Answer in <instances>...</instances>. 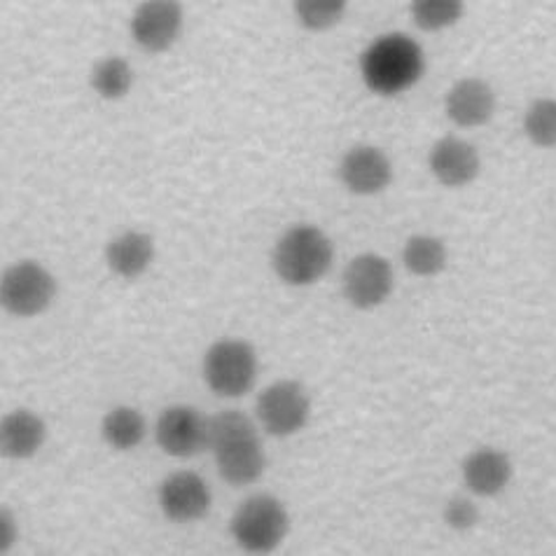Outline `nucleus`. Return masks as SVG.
Wrapping results in <instances>:
<instances>
[{
    "label": "nucleus",
    "instance_id": "f257e3e1",
    "mask_svg": "<svg viewBox=\"0 0 556 556\" xmlns=\"http://www.w3.org/2000/svg\"><path fill=\"white\" fill-rule=\"evenodd\" d=\"M208 450L223 480L231 486H249L265 472L267 458L257 430L243 412H220L208 421Z\"/></svg>",
    "mask_w": 556,
    "mask_h": 556
},
{
    "label": "nucleus",
    "instance_id": "9b49d317",
    "mask_svg": "<svg viewBox=\"0 0 556 556\" xmlns=\"http://www.w3.org/2000/svg\"><path fill=\"white\" fill-rule=\"evenodd\" d=\"M160 507L176 523L202 519L211 507V491L197 472H174L160 486Z\"/></svg>",
    "mask_w": 556,
    "mask_h": 556
},
{
    "label": "nucleus",
    "instance_id": "1a4fd4ad",
    "mask_svg": "<svg viewBox=\"0 0 556 556\" xmlns=\"http://www.w3.org/2000/svg\"><path fill=\"white\" fill-rule=\"evenodd\" d=\"M154 435L168 456L190 458L208 446V421L192 407H168L157 419Z\"/></svg>",
    "mask_w": 556,
    "mask_h": 556
},
{
    "label": "nucleus",
    "instance_id": "7ed1b4c3",
    "mask_svg": "<svg viewBox=\"0 0 556 556\" xmlns=\"http://www.w3.org/2000/svg\"><path fill=\"white\" fill-rule=\"evenodd\" d=\"M334 249L323 229L314 225L290 227L274 251V269L290 286H312L326 276Z\"/></svg>",
    "mask_w": 556,
    "mask_h": 556
},
{
    "label": "nucleus",
    "instance_id": "412c9836",
    "mask_svg": "<svg viewBox=\"0 0 556 556\" xmlns=\"http://www.w3.org/2000/svg\"><path fill=\"white\" fill-rule=\"evenodd\" d=\"M466 10V0H412V17L424 30H444L454 26Z\"/></svg>",
    "mask_w": 556,
    "mask_h": 556
},
{
    "label": "nucleus",
    "instance_id": "9d476101",
    "mask_svg": "<svg viewBox=\"0 0 556 556\" xmlns=\"http://www.w3.org/2000/svg\"><path fill=\"white\" fill-rule=\"evenodd\" d=\"M393 290V269L391 262L365 253L355 257L344 271V295L358 308H375L389 300Z\"/></svg>",
    "mask_w": 556,
    "mask_h": 556
},
{
    "label": "nucleus",
    "instance_id": "f3484780",
    "mask_svg": "<svg viewBox=\"0 0 556 556\" xmlns=\"http://www.w3.org/2000/svg\"><path fill=\"white\" fill-rule=\"evenodd\" d=\"M154 257V243L143 231H125V235L113 239L105 249L108 267L113 274L136 278L141 276Z\"/></svg>",
    "mask_w": 556,
    "mask_h": 556
},
{
    "label": "nucleus",
    "instance_id": "aec40b11",
    "mask_svg": "<svg viewBox=\"0 0 556 556\" xmlns=\"http://www.w3.org/2000/svg\"><path fill=\"white\" fill-rule=\"evenodd\" d=\"M405 267L416 276H435L446 267V249L435 237L416 235L405 243Z\"/></svg>",
    "mask_w": 556,
    "mask_h": 556
},
{
    "label": "nucleus",
    "instance_id": "423d86ee",
    "mask_svg": "<svg viewBox=\"0 0 556 556\" xmlns=\"http://www.w3.org/2000/svg\"><path fill=\"white\" fill-rule=\"evenodd\" d=\"M56 281L38 262H17L3 274L0 302L14 316H38L52 304Z\"/></svg>",
    "mask_w": 556,
    "mask_h": 556
},
{
    "label": "nucleus",
    "instance_id": "f8f14e48",
    "mask_svg": "<svg viewBox=\"0 0 556 556\" xmlns=\"http://www.w3.org/2000/svg\"><path fill=\"white\" fill-rule=\"evenodd\" d=\"M444 111L454 125L463 129L482 127L496 111V94L480 77H466L450 89L444 99Z\"/></svg>",
    "mask_w": 556,
    "mask_h": 556
},
{
    "label": "nucleus",
    "instance_id": "2eb2a0df",
    "mask_svg": "<svg viewBox=\"0 0 556 556\" xmlns=\"http://www.w3.org/2000/svg\"><path fill=\"white\" fill-rule=\"evenodd\" d=\"M463 480L477 496H496L513 480V463L498 450H477L463 460Z\"/></svg>",
    "mask_w": 556,
    "mask_h": 556
},
{
    "label": "nucleus",
    "instance_id": "4be33fe9",
    "mask_svg": "<svg viewBox=\"0 0 556 556\" xmlns=\"http://www.w3.org/2000/svg\"><path fill=\"white\" fill-rule=\"evenodd\" d=\"M523 131L538 148H556V99H538L523 115Z\"/></svg>",
    "mask_w": 556,
    "mask_h": 556
},
{
    "label": "nucleus",
    "instance_id": "ddd939ff",
    "mask_svg": "<svg viewBox=\"0 0 556 556\" xmlns=\"http://www.w3.org/2000/svg\"><path fill=\"white\" fill-rule=\"evenodd\" d=\"M430 172L446 188H463L480 174V152L456 136H444L430 150Z\"/></svg>",
    "mask_w": 556,
    "mask_h": 556
},
{
    "label": "nucleus",
    "instance_id": "5701e85b",
    "mask_svg": "<svg viewBox=\"0 0 556 556\" xmlns=\"http://www.w3.org/2000/svg\"><path fill=\"white\" fill-rule=\"evenodd\" d=\"M349 0H295V14L308 30H328L344 17Z\"/></svg>",
    "mask_w": 556,
    "mask_h": 556
},
{
    "label": "nucleus",
    "instance_id": "6e6552de",
    "mask_svg": "<svg viewBox=\"0 0 556 556\" xmlns=\"http://www.w3.org/2000/svg\"><path fill=\"white\" fill-rule=\"evenodd\" d=\"M182 30V8L178 0H146L131 17V36L146 52H164Z\"/></svg>",
    "mask_w": 556,
    "mask_h": 556
},
{
    "label": "nucleus",
    "instance_id": "393cba45",
    "mask_svg": "<svg viewBox=\"0 0 556 556\" xmlns=\"http://www.w3.org/2000/svg\"><path fill=\"white\" fill-rule=\"evenodd\" d=\"M12 540H14L12 515H10V509H3V540H0V547H3V552H8V547L12 545Z\"/></svg>",
    "mask_w": 556,
    "mask_h": 556
},
{
    "label": "nucleus",
    "instance_id": "20e7f679",
    "mask_svg": "<svg viewBox=\"0 0 556 556\" xmlns=\"http://www.w3.org/2000/svg\"><path fill=\"white\" fill-rule=\"evenodd\" d=\"M288 529L290 519L286 507L267 493L245 501L231 519V535L251 554L274 552L283 543Z\"/></svg>",
    "mask_w": 556,
    "mask_h": 556
},
{
    "label": "nucleus",
    "instance_id": "0eeeda50",
    "mask_svg": "<svg viewBox=\"0 0 556 556\" xmlns=\"http://www.w3.org/2000/svg\"><path fill=\"white\" fill-rule=\"evenodd\" d=\"M308 395L298 381H276L257 400V419L269 435L288 438L306 426Z\"/></svg>",
    "mask_w": 556,
    "mask_h": 556
},
{
    "label": "nucleus",
    "instance_id": "dca6fc26",
    "mask_svg": "<svg viewBox=\"0 0 556 556\" xmlns=\"http://www.w3.org/2000/svg\"><path fill=\"white\" fill-rule=\"evenodd\" d=\"M45 442V424L40 416L17 409L3 416L0 424V450L5 458H30Z\"/></svg>",
    "mask_w": 556,
    "mask_h": 556
},
{
    "label": "nucleus",
    "instance_id": "39448f33",
    "mask_svg": "<svg viewBox=\"0 0 556 556\" xmlns=\"http://www.w3.org/2000/svg\"><path fill=\"white\" fill-rule=\"evenodd\" d=\"M257 355L243 339H220L204 358V379L213 393L223 397H241L255 386Z\"/></svg>",
    "mask_w": 556,
    "mask_h": 556
},
{
    "label": "nucleus",
    "instance_id": "6ab92c4d",
    "mask_svg": "<svg viewBox=\"0 0 556 556\" xmlns=\"http://www.w3.org/2000/svg\"><path fill=\"white\" fill-rule=\"evenodd\" d=\"M134 85V71L125 59L119 56H108L101 59L99 64L91 71V87H94L97 94L108 101H117L129 94Z\"/></svg>",
    "mask_w": 556,
    "mask_h": 556
},
{
    "label": "nucleus",
    "instance_id": "b1692460",
    "mask_svg": "<svg viewBox=\"0 0 556 556\" xmlns=\"http://www.w3.org/2000/svg\"><path fill=\"white\" fill-rule=\"evenodd\" d=\"M444 521L450 523L454 531H470L477 521H480V513L472 501L456 496L444 507Z\"/></svg>",
    "mask_w": 556,
    "mask_h": 556
},
{
    "label": "nucleus",
    "instance_id": "4468645a",
    "mask_svg": "<svg viewBox=\"0 0 556 556\" xmlns=\"http://www.w3.org/2000/svg\"><path fill=\"white\" fill-rule=\"evenodd\" d=\"M339 176L353 194H377L391 182L393 168L381 150L361 146L346 152Z\"/></svg>",
    "mask_w": 556,
    "mask_h": 556
},
{
    "label": "nucleus",
    "instance_id": "a211bd4d",
    "mask_svg": "<svg viewBox=\"0 0 556 556\" xmlns=\"http://www.w3.org/2000/svg\"><path fill=\"white\" fill-rule=\"evenodd\" d=\"M103 440L117 452H129L146 438V419L131 407H117L101 424Z\"/></svg>",
    "mask_w": 556,
    "mask_h": 556
},
{
    "label": "nucleus",
    "instance_id": "f03ea898",
    "mask_svg": "<svg viewBox=\"0 0 556 556\" xmlns=\"http://www.w3.org/2000/svg\"><path fill=\"white\" fill-rule=\"evenodd\" d=\"M426 68L419 42L403 34H391L375 40L361 59L365 85L379 97H395L421 80Z\"/></svg>",
    "mask_w": 556,
    "mask_h": 556
}]
</instances>
